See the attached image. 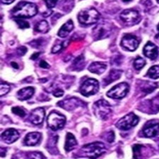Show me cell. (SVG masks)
Returning a JSON list of instances; mask_svg holds the SVG:
<instances>
[{
    "label": "cell",
    "instance_id": "ac0fdd59",
    "mask_svg": "<svg viewBox=\"0 0 159 159\" xmlns=\"http://www.w3.org/2000/svg\"><path fill=\"white\" fill-rule=\"evenodd\" d=\"M143 52L146 57L151 59V60H155L158 55L157 46H156L150 41H148L144 46Z\"/></svg>",
    "mask_w": 159,
    "mask_h": 159
},
{
    "label": "cell",
    "instance_id": "9a60e30c",
    "mask_svg": "<svg viewBox=\"0 0 159 159\" xmlns=\"http://www.w3.org/2000/svg\"><path fill=\"white\" fill-rule=\"evenodd\" d=\"M45 118V110L41 107L33 110L29 115V120L33 125H39L42 124Z\"/></svg>",
    "mask_w": 159,
    "mask_h": 159
},
{
    "label": "cell",
    "instance_id": "5b68a950",
    "mask_svg": "<svg viewBox=\"0 0 159 159\" xmlns=\"http://www.w3.org/2000/svg\"><path fill=\"white\" fill-rule=\"evenodd\" d=\"M48 126L52 131L60 129L65 126L66 123V117L57 112H52L48 115L47 118Z\"/></svg>",
    "mask_w": 159,
    "mask_h": 159
},
{
    "label": "cell",
    "instance_id": "8992f818",
    "mask_svg": "<svg viewBox=\"0 0 159 159\" xmlns=\"http://www.w3.org/2000/svg\"><path fill=\"white\" fill-rule=\"evenodd\" d=\"M138 122L139 117L134 113H129L117 122L116 127L121 130H128L135 127Z\"/></svg>",
    "mask_w": 159,
    "mask_h": 159
},
{
    "label": "cell",
    "instance_id": "f6af8a7d",
    "mask_svg": "<svg viewBox=\"0 0 159 159\" xmlns=\"http://www.w3.org/2000/svg\"><path fill=\"white\" fill-rule=\"evenodd\" d=\"M156 1H157L158 3H159V0H156Z\"/></svg>",
    "mask_w": 159,
    "mask_h": 159
},
{
    "label": "cell",
    "instance_id": "f546056e",
    "mask_svg": "<svg viewBox=\"0 0 159 159\" xmlns=\"http://www.w3.org/2000/svg\"><path fill=\"white\" fill-rule=\"evenodd\" d=\"M15 21L16 22L17 25H19V27L20 29H28V28L30 27V25L27 21H25L24 19H18L15 20Z\"/></svg>",
    "mask_w": 159,
    "mask_h": 159
},
{
    "label": "cell",
    "instance_id": "9c48e42d",
    "mask_svg": "<svg viewBox=\"0 0 159 159\" xmlns=\"http://www.w3.org/2000/svg\"><path fill=\"white\" fill-rule=\"evenodd\" d=\"M120 19L128 25L137 24L140 20V16L138 11L133 9H127L120 14Z\"/></svg>",
    "mask_w": 159,
    "mask_h": 159
},
{
    "label": "cell",
    "instance_id": "f35d334b",
    "mask_svg": "<svg viewBox=\"0 0 159 159\" xmlns=\"http://www.w3.org/2000/svg\"><path fill=\"white\" fill-rule=\"evenodd\" d=\"M40 66L43 69H49L50 68V65H48V63L47 61H45V60H41L40 62Z\"/></svg>",
    "mask_w": 159,
    "mask_h": 159
},
{
    "label": "cell",
    "instance_id": "52a82bcc",
    "mask_svg": "<svg viewBox=\"0 0 159 159\" xmlns=\"http://www.w3.org/2000/svg\"><path fill=\"white\" fill-rule=\"evenodd\" d=\"M129 90V85L125 82H122L112 87L107 93V96L111 98L122 99L127 96Z\"/></svg>",
    "mask_w": 159,
    "mask_h": 159
},
{
    "label": "cell",
    "instance_id": "277c9868",
    "mask_svg": "<svg viewBox=\"0 0 159 159\" xmlns=\"http://www.w3.org/2000/svg\"><path fill=\"white\" fill-rule=\"evenodd\" d=\"M93 112L98 118L106 120L111 114L112 110L108 102L105 100H100L93 105Z\"/></svg>",
    "mask_w": 159,
    "mask_h": 159
},
{
    "label": "cell",
    "instance_id": "5bb4252c",
    "mask_svg": "<svg viewBox=\"0 0 159 159\" xmlns=\"http://www.w3.org/2000/svg\"><path fill=\"white\" fill-rule=\"evenodd\" d=\"M132 150L134 153V159H146L149 157V153L152 154L150 148L141 144L134 145Z\"/></svg>",
    "mask_w": 159,
    "mask_h": 159
},
{
    "label": "cell",
    "instance_id": "4dcf8cb0",
    "mask_svg": "<svg viewBox=\"0 0 159 159\" xmlns=\"http://www.w3.org/2000/svg\"><path fill=\"white\" fill-rule=\"evenodd\" d=\"M11 111L14 112L15 115H19V116L21 117H24L25 115V110L21 108V107H12Z\"/></svg>",
    "mask_w": 159,
    "mask_h": 159
},
{
    "label": "cell",
    "instance_id": "8fae6325",
    "mask_svg": "<svg viewBox=\"0 0 159 159\" xmlns=\"http://www.w3.org/2000/svg\"><path fill=\"white\" fill-rule=\"evenodd\" d=\"M139 42L135 36L130 34L125 35L121 41V46L125 50L134 51L139 46Z\"/></svg>",
    "mask_w": 159,
    "mask_h": 159
},
{
    "label": "cell",
    "instance_id": "2e32d148",
    "mask_svg": "<svg viewBox=\"0 0 159 159\" xmlns=\"http://www.w3.org/2000/svg\"><path fill=\"white\" fill-rule=\"evenodd\" d=\"M19 133L15 129L10 128L2 134V139L7 143H11L19 139Z\"/></svg>",
    "mask_w": 159,
    "mask_h": 159
},
{
    "label": "cell",
    "instance_id": "d6986e66",
    "mask_svg": "<svg viewBox=\"0 0 159 159\" xmlns=\"http://www.w3.org/2000/svg\"><path fill=\"white\" fill-rule=\"evenodd\" d=\"M41 134L39 132H30L25 136L24 140V143L27 146H35L40 142Z\"/></svg>",
    "mask_w": 159,
    "mask_h": 159
},
{
    "label": "cell",
    "instance_id": "30bf717a",
    "mask_svg": "<svg viewBox=\"0 0 159 159\" xmlns=\"http://www.w3.org/2000/svg\"><path fill=\"white\" fill-rule=\"evenodd\" d=\"M143 135L145 137L151 138L157 136L159 133V121L158 120H151L148 121L142 129Z\"/></svg>",
    "mask_w": 159,
    "mask_h": 159
},
{
    "label": "cell",
    "instance_id": "4316f807",
    "mask_svg": "<svg viewBox=\"0 0 159 159\" xmlns=\"http://www.w3.org/2000/svg\"><path fill=\"white\" fill-rule=\"evenodd\" d=\"M146 65V61L143 60L142 57H138L137 59H135V60L134 61V66L136 70H140L145 66Z\"/></svg>",
    "mask_w": 159,
    "mask_h": 159
},
{
    "label": "cell",
    "instance_id": "ffe728a7",
    "mask_svg": "<svg viewBox=\"0 0 159 159\" xmlns=\"http://www.w3.org/2000/svg\"><path fill=\"white\" fill-rule=\"evenodd\" d=\"M34 91L35 90L33 87H25L18 91L17 97L20 101H25V100L31 98V96L34 93Z\"/></svg>",
    "mask_w": 159,
    "mask_h": 159
},
{
    "label": "cell",
    "instance_id": "7402d4cb",
    "mask_svg": "<svg viewBox=\"0 0 159 159\" xmlns=\"http://www.w3.org/2000/svg\"><path fill=\"white\" fill-rule=\"evenodd\" d=\"M77 145V142L74 137V136L71 133H67L66 137L65 148L66 151H70L73 150Z\"/></svg>",
    "mask_w": 159,
    "mask_h": 159
},
{
    "label": "cell",
    "instance_id": "4fadbf2b",
    "mask_svg": "<svg viewBox=\"0 0 159 159\" xmlns=\"http://www.w3.org/2000/svg\"><path fill=\"white\" fill-rule=\"evenodd\" d=\"M83 103L84 102L77 98H70L59 102L57 106L66 110H68V111H71V110H73L76 107L81 106Z\"/></svg>",
    "mask_w": 159,
    "mask_h": 159
},
{
    "label": "cell",
    "instance_id": "7bdbcfd3",
    "mask_svg": "<svg viewBox=\"0 0 159 159\" xmlns=\"http://www.w3.org/2000/svg\"><path fill=\"white\" fill-rule=\"evenodd\" d=\"M123 2H130V1H132V0H122Z\"/></svg>",
    "mask_w": 159,
    "mask_h": 159
},
{
    "label": "cell",
    "instance_id": "ba28073f",
    "mask_svg": "<svg viewBox=\"0 0 159 159\" xmlns=\"http://www.w3.org/2000/svg\"><path fill=\"white\" fill-rule=\"evenodd\" d=\"M99 90V83L95 79H89L82 84L80 89L81 93L84 96L96 94Z\"/></svg>",
    "mask_w": 159,
    "mask_h": 159
},
{
    "label": "cell",
    "instance_id": "44dd1931",
    "mask_svg": "<svg viewBox=\"0 0 159 159\" xmlns=\"http://www.w3.org/2000/svg\"><path fill=\"white\" fill-rule=\"evenodd\" d=\"M74 29V24L72 20H70L67 22H66L61 27L58 32V35L60 38H65L67 36L71 30Z\"/></svg>",
    "mask_w": 159,
    "mask_h": 159
},
{
    "label": "cell",
    "instance_id": "603a6c76",
    "mask_svg": "<svg viewBox=\"0 0 159 159\" xmlns=\"http://www.w3.org/2000/svg\"><path fill=\"white\" fill-rule=\"evenodd\" d=\"M106 70V65L102 62H93L89 66V70L96 74H101Z\"/></svg>",
    "mask_w": 159,
    "mask_h": 159
},
{
    "label": "cell",
    "instance_id": "1f68e13d",
    "mask_svg": "<svg viewBox=\"0 0 159 159\" xmlns=\"http://www.w3.org/2000/svg\"><path fill=\"white\" fill-rule=\"evenodd\" d=\"M10 90V86L7 84L2 83L1 84V96H4L7 94Z\"/></svg>",
    "mask_w": 159,
    "mask_h": 159
},
{
    "label": "cell",
    "instance_id": "cb8c5ba5",
    "mask_svg": "<svg viewBox=\"0 0 159 159\" xmlns=\"http://www.w3.org/2000/svg\"><path fill=\"white\" fill-rule=\"evenodd\" d=\"M122 71L117 70H113L110 71L109 75L106 76V78L104 79V82L106 85H107L112 82L115 81H117V79H119L121 76Z\"/></svg>",
    "mask_w": 159,
    "mask_h": 159
},
{
    "label": "cell",
    "instance_id": "60d3db41",
    "mask_svg": "<svg viewBox=\"0 0 159 159\" xmlns=\"http://www.w3.org/2000/svg\"><path fill=\"white\" fill-rule=\"evenodd\" d=\"M2 2L5 4H10L14 2L15 0H1Z\"/></svg>",
    "mask_w": 159,
    "mask_h": 159
},
{
    "label": "cell",
    "instance_id": "ab89813d",
    "mask_svg": "<svg viewBox=\"0 0 159 159\" xmlns=\"http://www.w3.org/2000/svg\"><path fill=\"white\" fill-rule=\"evenodd\" d=\"M40 55V52H35L33 54V55L31 56V60H36L38 57H39V55Z\"/></svg>",
    "mask_w": 159,
    "mask_h": 159
},
{
    "label": "cell",
    "instance_id": "b9f144b4",
    "mask_svg": "<svg viewBox=\"0 0 159 159\" xmlns=\"http://www.w3.org/2000/svg\"><path fill=\"white\" fill-rule=\"evenodd\" d=\"M11 65L13 67H14V69H16V70H18V69H19V65H18L16 62H14V61L11 62Z\"/></svg>",
    "mask_w": 159,
    "mask_h": 159
},
{
    "label": "cell",
    "instance_id": "7c38bea8",
    "mask_svg": "<svg viewBox=\"0 0 159 159\" xmlns=\"http://www.w3.org/2000/svg\"><path fill=\"white\" fill-rule=\"evenodd\" d=\"M111 29L109 24H101L96 25L93 30V35L95 40H101L107 38L110 35Z\"/></svg>",
    "mask_w": 159,
    "mask_h": 159
},
{
    "label": "cell",
    "instance_id": "d6a6232c",
    "mask_svg": "<svg viewBox=\"0 0 159 159\" xmlns=\"http://www.w3.org/2000/svg\"><path fill=\"white\" fill-rule=\"evenodd\" d=\"M65 43L66 42H62V43H61L60 44L55 45L52 48V53H57L58 52H60V50H61L64 48V45H65Z\"/></svg>",
    "mask_w": 159,
    "mask_h": 159
},
{
    "label": "cell",
    "instance_id": "3957f363",
    "mask_svg": "<svg viewBox=\"0 0 159 159\" xmlns=\"http://www.w3.org/2000/svg\"><path fill=\"white\" fill-rule=\"evenodd\" d=\"M101 15L93 8L82 10L78 15V20L82 25H89L96 24L100 19Z\"/></svg>",
    "mask_w": 159,
    "mask_h": 159
},
{
    "label": "cell",
    "instance_id": "8d00e7d4",
    "mask_svg": "<svg viewBox=\"0 0 159 159\" xmlns=\"http://www.w3.org/2000/svg\"><path fill=\"white\" fill-rule=\"evenodd\" d=\"M115 139V134L112 131H110L109 133H107V141L110 143L113 142Z\"/></svg>",
    "mask_w": 159,
    "mask_h": 159
},
{
    "label": "cell",
    "instance_id": "484cf974",
    "mask_svg": "<svg viewBox=\"0 0 159 159\" xmlns=\"http://www.w3.org/2000/svg\"><path fill=\"white\" fill-rule=\"evenodd\" d=\"M148 76L150 78L156 79L159 78V65L151 66L147 72Z\"/></svg>",
    "mask_w": 159,
    "mask_h": 159
},
{
    "label": "cell",
    "instance_id": "836d02e7",
    "mask_svg": "<svg viewBox=\"0 0 159 159\" xmlns=\"http://www.w3.org/2000/svg\"><path fill=\"white\" fill-rule=\"evenodd\" d=\"M44 1L46 4V6L48 7V8L52 9L56 6L58 0H44Z\"/></svg>",
    "mask_w": 159,
    "mask_h": 159
},
{
    "label": "cell",
    "instance_id": "d4e9b609",
    "mask_svg": "<svg viewBox=\"0 0 159 159\" xmlns=\"http://www.w3.org/2000/svg\"><path fill=\"white\" fill-rule=\"evenodd\" d=\"M35 30L37 32L45 33L49 30V25L46 20H41L35 25Z\"/></svg>",
    "mask_w": 159,
    "mask_h": 159
},
{
    "label": "cell",
    "instance_id": "74e56055",
    "mask_svg": "<svg viewBox=\"0 0 159 159\" xmlns=\"http://www.w3.org/2000/svg\"><path fill=\"white\" fill-rule=\"evenodd\" d=\"M64 95L63 90L58 89L53 92V96L55 97H61Z\"/></svg>",
    "mask_w": 159,
    "mask_h": 159
},
{
    "label": "cell",
    "instance_id": "6da1fadb",
    "mask_svg": "<svg viewBox=\"0 0 159 159\" xmlns=\"http://www.w3.org/2000/svg\"><path fill=\"white\" fill-rule=\"evenodd\" d=\"M106 146L102 142H93L84 145L79 151V156L90 159H96L106 152Z\"/></svg>",
    "mask_w": 159,
    "mask_h": 159
},
{
    "label": "cell",
    "instance_id": "e575fe53",
    "mask_svg": "<svg viewBox=\"0 0 159 159\" xmlns=\"http://www.w3.org/2000/svg\"><path fill=\"white\" fill-rule=\"evenodd\" d=\"M83 60H84V57H79L77 59H76V60L74 61V66H75L76 67H79V68H81H81L83 67V66H81V65H80V63L81 64H84L83 63Z\"/></svg>",
    "mask_w": 159,
    "mask_h": 159
},
{
    "label": "cell",
    "instance_id": "ee69618b",
    "mask_svg": "<svg viewBox=\"0 0 159 159\" xmlns=\"http://www.w3.org/2000/svg\"><path fill=\"white\" fill-rule=\"evenodd\" d=\"M158 30H159V24H158Z\"/></svg>",
    "mask_w": 159,
    "mask_h": 159
},
{
    "label": "cell",
    "instance_id": "d590c367",
    "mask_svg": "<svg viewBox=\"0 0 159 159\" xmlns=\"http://www.w3.org/2000/svg\"><path fill=\"white\" fill-rule=\"evenodd\" d=\"M27 52V48L24 47V46H22V47H20L17 49V53L18 55H19L20 56H23L24 55L25 53Z\"/></svg>",
    "mask_w": 159,
    "mask_h": 159
},
{
    "label": "cell",
    "instance_id": "e0dca14e",
    "mask_svg": "<svg viewBox=\"0 0 159 159\" xmlns=\"http://www.w3.org/2000/svg\"><path fill=\"white\" fill-rule=\"evenodd\" d=\"M147 102H143V110L142 111L144 110V109H148L147 112L148 113H156L159 111V95L154 98L147 101Z\"/></svg>",
    "mask_w": 159,
    "mask_h": 159
},
{
    "label": "cell",
    "instance_id": "f1b7e54d",
    "mask_svg": "<svg viewBox=\"0 0 159 159\" xmlns=\"http://www.w3.org/2000/svg\"><path fill=\"white\" fill-rule=\"evenodd\" d=\"M26 159H44V156L40 152H30L26 155Z\"/></svg>",
    "mask_w": 159,
    "mask_h": 159
},
{
    "label": "cell",
    "instance_id": "83f0119b",
    "mask_svg": "<svg viewBox=\"0 0 159 159\" xmlns=\"http://www.w3.org/2000/svg\"><path fill=\"white\" fill-rule=\"evenodd\" d=\"M156 88H157L156 84L148 83V84H147V85L143 86V88L142 89V90L143 91V92H145V93H150L153 91V90H155Z\"/></svg>",
    "mask_w": 159,
    "mask_h": 159
},
{
    "label": "cell",
    "instance_id": "7a4b0ae2",
    "mask_svg": "<svg viewBox=\"0 0 159 159\" xmlns=\"http://www.w3.org/2000/svg\"><path fill=\"white\" fill-rule=\"evenodd\" d=\"M37 13L36 5L26 2H20L12 10L13 16L19 19L33 17L36 15Z\"/></svg>",
    "mask_w": 159,
    "mask_h": 159
}]
</instances>
